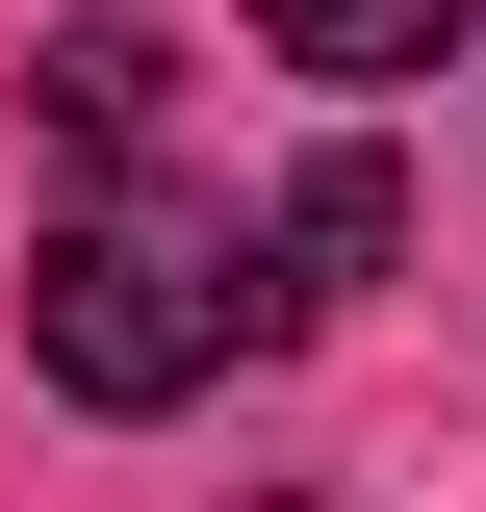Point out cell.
<instances>
[{"label": "cell", "mask_w": 486, "mask_h": 512, "mask_svg": "<svg viewBox=\"0 0 486 512\" xmlns=\"http://www.w3.org/2000/svg\"><path fill=\"white\" fill-rule=\"evenodd\" d=\"M231 333H256V282H231V231H180V205H77V231L26 256V359H52L77 410H180Z\"/></svg>", "instance_id": "6da1fadb"}, {"label": "cell", "mask_w": 486, "mask_h": 512, "mask_svg": "<svg viewBox=\"0 0 486 512\" xmlns=\"http://www.w3.org/2000/svg\"><path fill=\"white\" fill-rule=\"evenodd\" d=\"M359 256H384V154H307V205L256 231V333H307L333 282H359Z\"/></svg>", "instance_id": "7a4b0ae2"}, {"label": "cell", "mask_w": 486, "mask_h": 512, "mask_svg": "<svg viewBox=\"0 0 486 512\" xmlns=\"http://www.w3.org/2000/svg\"><path fill=\"white\" fill-rule=\"evenodd\" d=\"M256 26H282V77H435L486 0H256Z\"/></svg>", "instance_id": "3957f363"}, {"label": "cell", "mask_w": 486, "mask_h": 512, "mask_svg": "<svg viewBox=\"0 0 486 512\" xmlns=\"http://www.w3.org/2000/svg\"><path fill=\"white\" fill-rule=\"evenodd\" d=\"M154 103H180L154 26H52V128H77V154H154Z\"/></svg>", "instance_id": "277c9868"}]
</instances>
